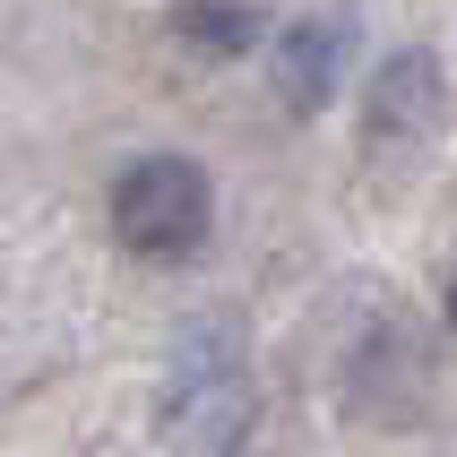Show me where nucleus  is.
<instances>
[{"instance_id":"1","label":"nucleus","mask_w":457,"mask_h":457,"mask_svg":"<svg viewBox=\"0 0 457 457\" xmlns=\"http://www.w3.org/2000/svg\"><path fill=\"white\" fill-rule=\"evenodd\" d=\"M259 423V380H251V337L233 320H190L164 354L155 388V440L173 457H233Z\"/></svg>"},{"instance_id":"2","label":"nucleus","mask_w":457,"mask_h":457,"mask_svg":"<svg viewBox=\"0 0 457 457\" xmlns=\"http://www.w3.org/2000/svg\"><path fill=\"white\" fill-rule=\"evenodd\" d=\"M104 216H112V242L129 259H155V268H181L199 259L207 225H216V190L190 155L155 147V155H129L112 190H104Z\"/></svg>"},{"instance_id":"3","label":"nucleus","mask_w":457,"mask_h":457,"mask_svg":"<svg viewBox=\"0 0 457 457\" xmlns=\"http://www.w3.org/2000/svg\"><path fill=\"white\" fill-rule=\"evenodd\" d=\"M440 380V354H432V328L406 320V311H380L345 337L337 354V397L362 414V423H414L423 397Z\"/></svg>"},{"instance_id":"4","label":"nucleus","mask_w":457,"mask_h":457,"mask_svg":"<svg viewBox=\"0 0 457 457\" xmlns=\"http://www.w3.org/2000/svg\"><path fill=\"white\" fill-rule=\"evenodd\" d=\"M440 104H449V87H440V52H397V61H380V78H371V104H362V138L371 147H397V138H423V129L440 121Z\"/></svg>"},{"instance_id":"5","label":"nucleus","mask_w":457,"mask_h":457,"mask_svg":"<svg viewBox=\"0 0 457 457\" xmlns=\"http://www.w3.org/2000/svg\"><path fill=\"white\" fill-rule=\"evenodd\" d=\"M337 70H345V26L337 18H294L268 35V78L294 112H328L337 104Z\"/></svg>"},{"instance_id":"6","label":"nucleus","mask_w":457,"mask_h":457,"mask_svg":"<svg viewBox=\"0 0 457 457\" xmlns=\"http://www.w3.org/2000/svg\"><path fill=\"white\" fill-rule=\"evenodd\" d=\"M173 35L190 52H207V61H233V52H251L259 35H268V18H259L251 0H181V9H173Z\"/></svg>"}]
</instances>
